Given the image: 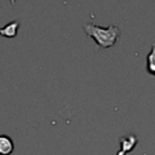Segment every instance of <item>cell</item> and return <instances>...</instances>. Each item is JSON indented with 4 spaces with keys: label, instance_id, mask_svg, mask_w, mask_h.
Here are the masks:
<instances>
[{
    "label": "cell",
    "instance_id": "3957f363",
    "mask_svg": "<svg viewBox=\"0 0 155 155\" xmlns=\"http://www.w3.org/2000/svg\"><path fill=\"white\" fill-rule=\"evenodd\" d=\"M19 25H21V22L18 19H13V21L8 22L6 25L0 28V35H2L5 38H15L17 35Z\"/></svg>",
    "mask_w": 155,
    "mask_h": 155
},
{
    "label": "cell",
    "instance_id": "5b68a950",
    "mask_svg": "<svg viewBox=\"0 0 155 155\" xmlns=\"http://www.w3.org/2000/svg\"><path fill=\"white\" fill-rule=\"evenodd\" d=\"M147 71L155 76V44L151 46L150 52L147 56Z\"/></svg>",
    "mask_w": 155,
    "mask_h": 155
},
{
    "label": "cell",
    "instance_id": "277c9868",
    "mask_svg": "<svg viewBox=\"0 0 155 155\" xmlns=\"http://www.w3.org/2000/svg\"><path fill=\"white\" fill-rule=\"evenodd\" d=\"M15 144L11 137L0 134V155H11L13 153Z\"/></svg>",
    "mask_w": 155,
    "mask_h": 155
},
{
    "label": "cell",
    "instance_id": "7a4b0ae2",
    "mask_svg": "<svg viewBox=\"0 0 155 155\" xmlns=\"http://www.w3.org/2000/svg\"><path fill=\"white\" fill-rule=\"evenodd\" d=\"M138 143V138L134 134H130V136H125L120 138V150L117 151L116 155H126L130 151H132L134 149V147Z\"/></svg>",
    "mask_w": 155,
    "mask_h": 155
},
{
    "label": "cell",
    "instance_id": "6da1fadb",
    "mask_svg": "<svg viewBox=\"0 0 155 155\" xmlns=\"http://www.w3.org/2000/svg\"><path fill=\"white\" fill-rule=\"evenodd\" d=\"M82 28L85 33L91 36L101 48H108L115 45L121 34L120 28L114 24H110L108 27H101L92 22H86L82 24Z\"/></svg>",
    "mask_w": 155,
    "mask_h": 155
}]
</instances>
